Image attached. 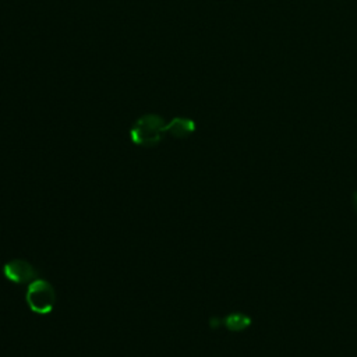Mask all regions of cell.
I'll return each instance as SVG.
<instances>
[{
    "instance_id": "cell-4",
    "label": "cell",
    "mask_w": 357,
    "mask_h": 357,
    "mask_svg": "<svg viewBox=\"0 0 357 357\" xmlns=\"http://www.w3.org/2000/svg\"><path fill=\"white\" fill-rule=\"evenodd\" d=\"M195 124L192 120L185 117H176L172 121L166 123V132L176 138H184L188 137L191 132H194Z\"/></svg>"
},
{
    "instance_id": "cell-1",
    "label": "cell",
    "mask_w": 357,
    "mask_h": 357,
    "mask_svg": "<svg viewBox=\"0 0 357 357\" xmlns=\"http://www.w3.org/2000/svg\"><path fill=\"white\" fill-rule=\"evenodd\" d=\"M166 132V123L158 114H145L139 117L131 131V141L139 146H155L163 138Z\"/></svg>"
},
{
    "instance_id": "cell-7",
    "label": "cell",
    "mask_w": 357,
    "mask_h": 357,
    "mask_svg": "<svg viewBox=\"0 0 357 357\" xmlns=\"http://www.w3.org/2000/svg\"><path fill=\"white\" fill-rule=\"evenodd\" d=\"M353 202H354V208H356V211H357V192L354 194V198H353Z\"/></svg>"
},
{
    "instance_id": "cell-5",
    "label": "cell",
    "mask_w": 357,
    "mask_h": 357,
    "mask_svg": "<svg viewBox=\"0 0 357 357\" xmlns=\"http://www.w3.org/2000/svg\"><path fill=\"white\" fill-rule=\"evenodd\" d=\"M223 324L226 325V328L229 331H234V332H240L247 329L251 325V318L248 315H244L241 312H234L230 314L225 318Z\"/></svg>"
},
{
    "instance_id": "cell-2",
    "label": "cell",
    "mask_w": 357,
    "mask_h": 357,
    "mask_svg": "<svg viewBox=\"0 0 357 357\" xmlns=\"http://www.w3.org/2000/svg\"><path fill=\"white\" fill-rule=\"evenodd\" d=\"M25 300L28 307L33 312L39 315H46L52 312L56 304V291L47 280L35 279L31 283H28Z\"/></svg>"
},
{
    "instance_id": "cell-6",
    "label": "cell",
    "mask_w": 357,
    "mask_h": 357,
    "mask_svg": "<svg viewBox=\"0 0 357 357\" xmlns=\"http://www.w3.org/2000/svg\"><path fill=\"white\" fill-rule=\"evenodd\" d=\"M220 324H222V322H220L219 319H216V318H212V319H211V326H212V328H218Z\"/></svg>"
},
{
    "instance_id": "cell-3",
    "label": "cell",
    "mask_w": 357,
    "mask_h": 357,
    "mask_svg": "<svg viewBox=\"0 0 357 357\" xmlns=\"http://www.w3.org/2000/svg\"><path fill=\"white\" fill-rule=\"evenodd\" d=\"M4 276L17 284L31 283L38 279V272L32 264L24 259H11L3 266Z\"/></svg>"
}]
</instances>
